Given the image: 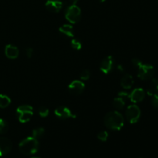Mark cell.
I'll return each mask as SVG.
<instances>
[{
  "instance_id": "16",
  "label": "cell",
  "mask_w": 158,
  "mask_h": 158,
  "mask_svg": "<svg viewBox=\"0 0 158 158\" xmlns=\"http://www.w3.org/2000/svg\"><path fill=\"white\" fill-rule=\"evenodd\" d=\"M60 32L62 33L63 35H66L67 37H73L74 36V32H73V28L71 25L66 24L62 26L60 28Z\"/></svg>"
},
{
  "instance_id": "23",
  "label": "cell",
  "mask_w": 158,
  "mask_h": 158,
  "mask_svg": "<svg viewBox=\"0 0 158 158\" xmlns=\"http://www.w3.org/2000/svg\"><path fill=\"white\" fill-rule=\"evenodd\" d=\"M108 137H109V134L105 131H101V132H100L97 134V138L100 140H101V141H106L108 139Z\"/></svg>"
},
{
  "instance_id": "26",
  "label": "cell",
  "mask_w": 158,
  "mask_h": 158,
  "mask_svg": "<svg viewBox=\"0 0 158 158\" xmlns=\"http://www.w3.org/2000/svg\"><path fill=\"white\" fill-rule=\"evenodd\" d=\"M25 52H26V55L28 58H31L32 54H33V49H32V48H27V49H26V50H25Z\"/></svg>"
},
{
  "instance_id": "13",
  "label": "cell",
  "mask_w": 158,
  "mask_h": 158,
  "mask_svg": "<svg viewBox=\"0 0 158 158\" xmlns=\"http://www.w3.org/2000/svg\"><path fill=\"white\" fill-rule=\"evenodd\" d=\"M63 2L60 0H48L46 2V7L49 12H60L63 8Z\"/></svg>"
},
{
  "instance_id": "30",
  "label": "cell",
  "mask_w": 158,
  "mask_h": 158,
  "mask_svg": "<svg viewBox=\"0 0 158 158\" xmlns=\"http://www.w3.org/2000/svg\"><path fill=\"white\" fill-rule=\"evenodd\" d=\"M100 2H104L105 1H106V0H100Z\"/></svg>"
},
{
  "instance_id": "4",
  "label": "cell",
  "mask_w": 158,
  "mask_h": 158,
  "mask_svg": "<svg viewBox=\"0 0 158 158\" xmlns=\"http://www.w3.org/2000/svg\"><path fill=\"white\" fill-rule=\"evenodd\" d=\"M81 18V10L77 5H70L66 11V19L70 23H78Z\"/></svg>"
},
{
  "instance_id": "7",
  "label": "cell",
  "mask_w": 158,
  "mask_h": 158,
  "mask_svg": "<svg viewBox=\"0 0 158 158\" xmlns=\"http://www.w3.org/2000/svg\"><path fill=\"white\" fill-rule=\"evenodd\" d=\"M130 98V94L126 92H120L119 93L117 97L114 98L113 101V105L116 109L121 110L124 106L125 103L127 100Z\"/></svg>"
},
{
  "instance_id": "19",
  "label": "cell",
  "mask_w": 158,
  "mask_h": 158,
  "mask_svg": "<svg viewBox=\"0 0 158 158\" xmlns=\"http://www.w3.org/2000/svg\"><path fill=\"white\" fill-rule=\"evenodd\" d=\"M45 134V129L43 127L35 128L32 131V137L35 139H40L43 137Z\"/></svg>"
},
{
  "instance_id": "11",
  "label": "cell",
  "mask_w": 158,
  "mask_h": 158,
  "mask_svg": "<svg viewBox=\"0 0 158 158\" xmlns=\"http://www.w3.org/2000/svg\"><path fill=\"white\" fill-rule=\"evenodd\" d=\"M12 148V143L6 137H0V157L9 154Z\"/></svg>"
},
{
  "instance_id": "22",
  "label": "cell",
  "mask_w": 158,
  "mask_h": 158,
  "mask_svg": "<svg viewBox=\"0 0 158 158\" xmlns=\"http://www.w3.org/2000/svg\"><path fill=\"white\" fill-rule=\"evenodd\" d=\"M49 109L46 106H40L38 109V114L41 117H46L49 115Z\"/></svg>"
},
{
  "instance_id": "25",
  "label": "cell",
  "mask_w": 158,
  "mask_h": 158,
  "mask_svg": "<svg viewBox=\"0 0 158 158\" xmlns=\"http://www.w3.org/2000/svg\"><path fill=\"white\" fill-rule=\"evenodd\" d=\"M152 105L154 108L158 109V94H156V95L153 96Z\"/></svg>"
},
{
  "instance_id": "18",
  "label": "cell",
  "mask_w": 158,
  "mask_h": 158,
  "mask_svg": "<svg viewBox=\"0 0 158 158\" xmlns=\"http://www.w3.org/2000/svg\"><path fill=\"white\" fill-rule=\"evenodd\" d=\"M11 103V100L8 96L0 94V108H6Z\"/></svg>"
},
{
  "instance_id": "17",
  "label": "cell",
  "mask_w": 158,
  "mask_h": 158,
  "mask_svg": "<svg viewBox=\"0 0 158 158\" xmlns=\"http://www.w3.org/2000/svg\"><path fill=\"white\" fill-rule=\"evenodd\" d=\"M147 93L149 96H153L158 94V79H153L151 82L149 87H148Z\"/></svg>"
},
{
  "instance_id": "8",
  "label": "cell",
  "mask_w": 158,
  "mask_h": 158,
  "mask_svg": "<svg viewBox=\"0 0 158 158\" xmlns=\"http://www.w3.org/2000/svg\"><path fill=\"white\" fill-rule=\"evenodd\" d=\"M55 115L61 120H66L69 118H73L75 115L72 111L66 106H59L55 110Z\"/></svg>"
},
{
  "instance_id": "24",
  "label": "cell",
  "mask_w": 158,
  "mask_h": 158,
  "mask_svg": "<svg viewBox=\"0 0 158 158\" xmlns=\"http://www.w3.org/2000/svg\"><path fill=\"white\" fill-rule=\"evenodd\" d=\"M89 77H90V72L87 69H85L83 72L80 73V79L83 80H89Z\"/></svg>"
},
{
  "instance_id": "1",
  "label": "cell",
  "mask_w": 158,
  "mask_h": 158,
  "mask_svg": "<svg viewBox=\"0 0 158 158\" xmlns=\"http://www.w3.org/2000/svg\"><path fill=\"white\" fill-rule=\"evenodd\" d=\"M105 126L112 131H120L124 124L123 117L117 111H111L104 117Z\"/></svg>"
},
{
  "instance_id": "6",
  "label": "cell",
  "mask_w": 158,
  "mask_h": 158,
  "mask_svg": "<svg viewBox=\"0 0 158 158\" xmlns=\"http://www.w3.org/2000/svg\"><path fill=\"white\" fill-rule=\"evenodd\" d=\"M140 110L137 105H130L126 110V117L131 123H136L140 117Z\"/></svg>"
},
{
  "instance_id": "10",
  "label": "cell",
  "mask_w": 158,
  "mask_h": 158,
  "mask_svg": "<svg viewBox=\"0 0 158 158\" xmlns=\"http://www.w3.org/2000/svg\"><path fill=\"white\" fill-rule=\"evenodd\" d=\"M114 60L112 56H109L106 57L104 60L100 63V69L102 73L104 74H108L109 73L111 72V70L114 68Z\"/></svg>"
},
{
  "instance_id": "9",
  "label": "cell",
  "mask_w": 158,
  "mask_h": 158,
  "mask_svg": "<svg viewBox=\"0 0 158 158\" xmlns=\"http://www.w3.org/2000/svg\"><path fill=\"white\" fill-rule=\"evenodd\" d=\"M85 85L80 80H74L68 86L69 93L73 95H80L84 90Z\"/></svg>"
},
{
  "instance_id": "15",
  "label": "cell",
  "mask_w": 158,
  "mask_h": 158,
  "mask_svg": "<svg viewBox=\"0 0 158 158\" xmlns=\"http://www.w3.org/2000/svg\"><path fill=\"white\" fill-rule=\"evenodd\" d=\"M134 81L133 77L130 74H125L120 80V85L125 89H131L134 85Z\"/></svg>"
},
{
  "instance_id": "12",
  "label": "cell",
  "mask_w": 158,
  "mask_h": 158,
  "mask_svg": "<svg viewBox=\"0 0 158 158\" xmlns=\"http://www.w3.org/2000/svg\"><path fill=\"white\" fill-rule=\"evenodd\" d=\"M145 97V92L142 88H136L130 94V99L131 102L134 103L141 102Z\"/></svg>"
},
{
  "instance_id": "29",
  "label": "cell",
  "mask_w": 158,
  "mask_h": 158,
  "mask_svg": "<svg viewBox=\"0 0 158 158\" xmlns=\"http://www.w3.org/2000/svg\"><path fill=\"white\" fill-rule=\"evenodd\" d=\"M117 69H120V71H123V67H122V66H117Z\"/></svg>"
},
{
  "instance_id": "31",
  "label": "cell",
  "mask_w": 158,
  "mask_h": 158,
  "mask_svg": "<svg viewBox=\"0 0 158 158\" xmlns=\"http://www.w3.org/2000/svg\"><path fill=\"white\" fill-rule=\"evenodd\" d=\"M31 158H40V157H31Z\"/></svg>"
},
{
  "instance_id": "21",
  "label": "cell",
  "mask_w": 158,
  "mask_h": 158,
  "mask_svg": "<svg viewBox=\"0 0 158 158\" xmlns=\"http://www.w3.org/2000/svg\"><path fill=\"white\" fill-rule=\"evenodd\" d=\"M71 46L73 49H76V50H80L82 49V43L79 40L73 39L71 41Z\"/></svg>"
},
{
  "instance_id": "14",
  "label": "cell",
  "mask_w": 158,
  "mask_h": 158,
  "mask_svg": "<svg viewBox=\"0 0 158 158\" xmlns=\"http://www.w3.org/2000/svg\"><path fill=\"white\" fill-rule=\"evenodd\" d=\"M5 54L9 59H15L19 56V49L16 46L9 44L5 48Z\"/></svg>"
},
{
  "instance_id": "20",
  "label": "cell",
  "mask_w": 158,
  "mask_h": 158,
  "mask_svg": "<svg viewBox=\"0 0 158 158\" xmlns=\"http://www.w3.org/2000/svg\"><path fill=\"white\" fill-rule=\"evenodd\" d=\"M9 130V124L3 119H0V134H6Z\"/></svg>"
},
{
  "instance_id": "5",
  "label": "cell",
  "mask_w": 158,
  "mask_h": 158,
  "mask_svg": "<svg viewBox=\"0 0 158 158\" xmlns=\"http://www.w3.org/2000/svg\"><path fill=\"white\" fill-rule=\"evenodd\" d=\"M138 68L137 76L142 80H150L153 77L154 74V68L153 66L149 64H143L142 63Z\"/></svg>"
},
{
  "instance_id": "27",
  "label": "cell",
  "mask_w": 158,
  "mask_h": 158,
  "mask_svg": "<svg viewBox=\"0 0 158 158\" xmlns=\"http://www.w3.org/2000/svg\"><path fill=\"white\" fill-rule=\"evenodd\" d=\"M132 63L134 64V66H135L136 67H139L142 64V62L140 60H138V59H134L132 60Z\"/></svg>"
},
{
  "instance_id": "3",
  "label": "cell",
  "mask_w": 158,
  "mask_h": 158,
  "mask_svg": "<svg viewBox=\"0 0 158 158\" xmlns=\"http://www.w3.org/2000/svg\"><path fill=\"white\" fill-rule=\"evenodd\" d=\"M16 113L21 123H27L33 115V108L29 105H22L17 108Z\"/></svg>"
},
{
  "instance_id": "28",
  "label": "cell",
  "mask_w": 158,
  "mask_h": 158,
  "mask_svg": "<svg viewBox=\"0 0 158 158\" xmlns=\"http://www.w3.org/2000/svg\"><path fill=\"white\" fill-rule=\"evenodd\" d=\"M78 1H79V0H69L70 5H77V2H78Z\"/></svg>"
},
{
  "instance_id": "2",
  "label": "cell",
  "mask_w": 158,
  "mask_h": 158,
  "mask_svg": "<svg viewBox=\"0 0 158 158\" xmlns=\"http://www.w3.org/2000/svg\"><path fill=\"white\" fill-rule=\"evenodd\" d=\"M19 149L25 155H32L35 154L39 149L38 140L33 137H26L19 144Z\"/></svg>"
}]
</instances>
